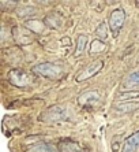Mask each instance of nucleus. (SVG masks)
Wrapping results in <instances>:
<instances>
[{
    "label": "nucleus",
    "mask_w": 139,
    "mask_h": 152,
    "mask_svg": "<svg viewBox=\"0 0 139 152\" xmlns=\"http://www.w3.org/2000/svg\"><path fill=\"white\" fill-rule=\"evenodd\" d=\"M101 102V93L98 91H85L78 97V104L80 107H94Z\"/></svg>",
    "instance_id": "obj_6"
},
{
    "label": "nucleus",
    "mask_w": 139,
    "mask_h": 152,
    "mask_svg": "<svg viewBox=\"0 0 139 152\" xmlns=\"http://www.w3.org/2000/svg\"><path fill=\"white\" fill-rule=\"evenodd\" d=\"M105 48H106V44L104 41H101L98 39L93 40L90 44V53L94 55V53H97V52H102V51H105Z\"/></svg>",
    "instance_id": "obj_18"
},
{
    "label": "nucleus",
    "mask_w": 139,
    "mask_h": 152,
    "mask_svg": "<svg viewBox=\"0 0 139 152\" xmlns=\"http://www.w3.org/2000/svg\"><path fill=\"white\" fill-rule=\"evenodd\" d=\"M87 36L85 34H79L78 36V40H77V50H75V52H74V56H80L82 53H83L85 48H86L87 45Z\"/></svg>",
    "instance_id": "obj_15"
},
{
    "label": "nucleus",
    "mask_w": 139,
    "mask_h": 152,
    "mask_svg": "<svg viewBox=\"0 0 139 152\" xmlns=\"http://www.w3.org/2000/svg\"><path fill=\"white\" fill-rule=\"evenodd\" d=\"M138 85H139V71L128 74L124 78V82H123V86H124V88H135Z\"/></svg>",
    "instance_id": "obj_14"
},
{
    "label": "nucleus",
    "mask_w": 139,
    "mask_h": 152,
    "mask_svg": "<svg viewBox=\"0 0 139 152\" xmlns=\"http://www.w3.org/2000/svg\"><path fill=\"white\" fill-rule=\"evenodd\" d=\"M139 93L138 92H128V93H120L116 97V100H122V102H128V100H138Z\"/></svg>",
    "instance_id": "obj_19"
},
{
    "label": "nucleus",
    "mask_w": 139,
    "mask_h": 152,
    "mask_svg": "<svg viewBox=\"0 0 139 152\" xmlns=\"http://www.w3.org/2000/svg\"><path fill=\"white\" fill-rule=\"evenodd\" d=\"M57 148L62 152H86V149L82 148L79 142L74 141L71 138H63L57 144Z\"/></svg>",
    "instance_id": "obj_7"
},
{
    "label": "nucleus",
    "mask_w": 139,
    "mask_h": 152,
    "mask_svg": "<svg viewBox=\"0 0 139 152\" xmlns=\"http://www.w3.org/2000/svg\"><path fill=\"white\" fill-rule=\"evenodd\" d=\"M44 22H45L46 28H49V29H59L60 26H62V18H60L59 15H56V14L46 15V18L44 19Z\"/></svg>",
    "instance_id": "obj_13"
},
{
    "label": "nucleus",
    "mask_w": 139,
    "mask_h": 152,
    "mask_svg": "<svg viewBox=\"0 0 139 152\" xmlns=\"http://www.w3.org/2000/svg\"><path fill=\"white\" fill-rule=\"evenodd\" d=\"M96 34H97L98 40L105 42V40L108 39V25H106L105 22L100 23V25L97 26V29H96Z\"/></svg>",
    "instance_id": "obj_17"
},
{
    "label": "nucleus",
    "mask_w": 139,
    "mask_h": 152,
    "mask_svg": "<svg viewBox=\"0 0 139 152\" xmlns=\"http://www.w3.org/2000/svg\"><path fill=\"white\" fill-rule=\"evenodd\" d=\"M8 81L17 88H30L35 84V77L33 73H26L21 69H14L8 73Z\"/></svg>",
    "instance_id": "obj_2"
},
{
    "label": "nucleus",
    "mask_w": 139,
    "mask_h": 152,
    "mask_svg": "<svg viewBox=\"0 0 139 152\" xmlns=\"http://www.w3.org/2000/svg\"><path fill=\"white\" fill-rule=\"evenodd\" d=\"M66 119H68V111H67L66 107H63V106L48 107V108L41 114V117H40V121L49 122V124L60 122V121H66Z\"/></svg>",
    "instance_id": "obj_3"
},
{
    "label": "nucleus",
    "mask_w": 139,
    "mask_h": 152,
    "mask_svg": "<svg viewBox=\"0 0 139 152\" xmlns=\"http://www.w3.org/2000/svg\"><path fill=\"white\" fill-rule=\"evenodd\" d=\"M25 28L28 29V30H30V32L35 33V34H41V33H44V30H45L46 25L45 22L41 21V19H28V21H25Z\"/></svg>",
    "instance_id": "obj_10"
},
{
    "label": "nucleus",
    "mask_w": 139,
    "mask_h": 152,
    "mask_svg": "<svg viewBox=\"0 0 139 152\" xmlns=\"http://www.w3.org/2000/svg\"><path fill=\"white\" fill-rule=\"evenodd\" d=\"M26 152H55V148L48 142H37V144L29 147Z\"/></svg>",
    "instance_id": "obj_12"
},
{
    "label": "nucleus",
    "mask_w": 139,
    "mask_h": 152,
    "mask_svg": "<svg viewBox=\"0 0 139 152\" xmlns=\"http://www.w3.org/2000/svg\"><path fill=\"white\" fill-rule=\"evenodd\" d=\"M31 73L45 78H51V80H59L64 73L62 64L52 63V62H44V63H38L31 67Z\"/></svg>",
    "instance_id": "obj_1"
},
{
    "label": "nucleus",
    "mask_w": 139,
    "mask_h": 152,
    "mask_svg": "<svg viewBox=\"0 0 139 152\" xmlns=\"http://www.w3.org/2000/svg\"><path fill=\"white\" fill-rule=\"evenodd\" d=\"M102 67H104V62H102V60H94L93 63L87 64L86 67L82 69V70L78 73L75 80H77V82L87 81V80L93 78L96 74H98V73L102 70Z\"/></svg>",
    "instance_id": "obj_5"
},
{
    "label": "nucleus",
    "mask_w": 139,
    "mask_h": 152,
    "mask_svg": "<svg viewBox=\"0 0 139 152\" xmlns=\"http://www.w3.org/2000/svg\"><path fill=\"white\" fill-rule=\"evenodd\" d=\"M139 149V130L124 140L122 152H136Z\"/></svg>",
    "instance_id": "obj_9"
},
{
    "label": "nucleus",
    "mask_w": 139,
    "mask_h": 152,
    "mask_svg": "<svg viewBox=\"0 0 139 152\" xmlns=\"http://www.w3.org/2000/svg\"><path fill=\"white\" fill-rule=\"evenodd\" d=\"M35 14V8L30 7V6H25V7H18L17 8V15L19 18H30Z\"/></svg>",
    "instance_id": "obj_16"
},
{
    "label": "nucleus",
    "mask_w": 139,
    "mask_h": 152,
    "mask_svg": "<svg viewBox=\"0 0 139 152\" xmlns=\"http://www.w3.org/2000/svg\"><path fill=\"white\" fill-rule=\"evenodd\" d=\"M115 110L122 114H131L139 110V99L138 100H128V102H120L115 104Z\"/></svg>",
    "instance_id": "obj_8"
},
{
    "label": "nucleus",
    "mask_w": 139,
    "mask_h": 152,
    "mask_svg": "<svg viewBox=\"0 0 139 152\" xmlns=\"http://www.w3.org/2000/svg\"><path fill=\"white\" fill-rule=\"evenodd\" d=\"M108 22H109V29H111L112 34L117 36L119 32L122 30L123 25L125 22V12L123 8H115L109 14V18H108Z\"/></svg>",
    "instance_id": "obj_4"
},
{
    "label": "nucleus",
    "mask_w": 139,
    "mask_h": 152,
    "mask_svg": "<svg viewBox=\"0 0 139 152\" xmlns=\"http://www.w3.org/2000/svg\"><path fill=\"white\" fill-rule=\"evenodd\" d=\"M26 29H19V28H14V39L17 40V42L25 45V44H30L33 40H31L30 33L25 34Z\"/></svg>",
    "instance_id": "obj_11"
}]
</instances>
